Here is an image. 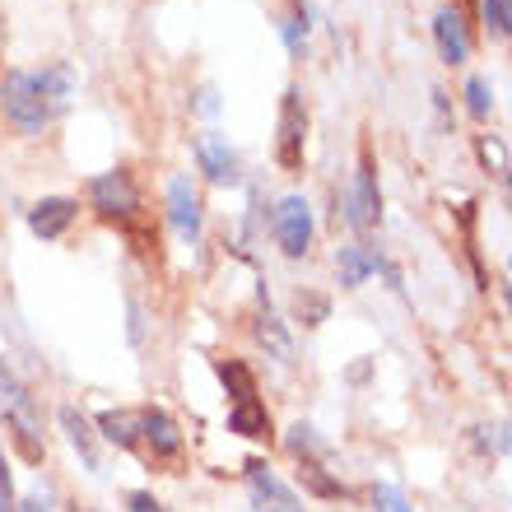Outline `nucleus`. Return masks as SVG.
Listing matches in <instances>:
<instances>
[{
    "label": "nucleus",
    "mask_w": 512,
    "mask_h": 512,
    "mask_svg": "<svg viewBox=\"0 0 512 512\" xmlns=\"http://www.w3.org/2000/svg\"><path fill=\"white\" fill-rule=\"evenodd\" d=\"M303 33H308V19H303V14H294V19L284 24V42H289V52H298V47H303Z\"/></svg>",
    "instance_id": "obj_27"
},
{
    "label": "nucleus",
    "mask_w": 512,
    "mask_h": 512,
    "mask_svg": "<svg viewBox=\"0 0 512 512\" xmlns=\"http://www.w3.org/2000/svg\"><path fill=\"white\" fill-rule=\"evenodd\" d=\"M126 336H131V345L145 340V312H140V303H131V326H126Z\"/></svg>",
    "instance_id": "obj_28"
},
{
    "label": "nucleus",
    "mask_w": 512,
    "mask_h": 512,
    "mask_svg": "<svg viewBox=\"0 0 512 512\" xmlns=\"http://www.w3.org/2000/svg\"><path fill=\"white\" fill-rule=\"evenodd\" d=\"M0 512H19V503H14V480H10V461H5V443H0Z\"/></svg>",
    "instance_id": "obj_25"
},
{
    "label": "nucleus",
    "mask_w": 512,
    "mask_h": 512,
    "mask_svg": "<svg viewBox=\"0 0 512 512\" xmlns=\"http://www.w3.org/2000/svg\"><path fill=\"white\" fill-rule=\"evenodd\" d=\"M135 415H140V443L149 447V457L154 461H177L182 457L187 438H182L177 419L168 415L163 405H145V410H135Z\"/></svg>",
    "instance_id": "obj_7"
},
{
    "label": "nucleus",
    "mask_w": 512,
    "mask_h": 512,
    "mask_svg": "<svg viewBox=\"0 0 512 512\" xmlns=\"http://www.w3.org/2000/svg\"><path fill=\"white\" fill-rule=\"evenodd\" d=\"M89 196H94L98 215L112 219V224H131V219L140 215V191H135V177L126 173V168L94 177V182H89Z\"/></svg>",
    "instance_id": "obj_3"
},
{
    "label": "nucleus",
    "mask_w": 512,
    "mask_h": 512,
    "mask_svg": "<svg viewBox=\"0 0 512 512\" xmlns=\"http://www.w3.org/2000/svg\"><path fill=\"white\" fill-rule=\"evenodd\" d=\"M373 512H410V499H405V489L391 485V480L373 485Z\"/></svg>",
    "instance_id": "obj_24"
},
{
    "label": "nucleus",
    "mask_w": 512,
    "mask_h": 512,
    "mask_svg": "<svg viewBox=\"0 0 512 512\" xmlns=\"http://www.w3.org/2000/svg\"><path fill=\"white\" fill-rule=\"evenodd\" d=\"M475 154H480V163H485L494 177H512L508 173V149H503L499 135H475Z\"/></svg>",
    "instance_id": "obj_22"
},
{
    "label": "nucleus",
    "mask_w": 512,
    "mask_h": 512,
    "mask_svg": "<svg viewBox=\"0 0 512 512\" xmlns=\"http://www.w3.org/2000/svg\"><path fill=\"white\" fill-rule=\"evenodd\" d=\"M303 145H308V108H303V94L289 89L280 103V140H275V159L284 173L303 168Z\"/></svg>",
    "instance_id": "obj_5"
},
{
    "label": "nucleus",
    "mask_w": 512,
    "mask_h": 512,
    "mask_svg": "<svg viewBox=\"0 0 512 512\" xmlns=\"http://www.w3.org/2000/svg\"><path fill=\"white\" fill-rule=\"evenodd\" d=\"M433 42H438V56L447 66H466L471 61V28H466V14L457 5H443L433 14Z\"/></svg>",
    "instance_id": "obj_9"
},
{
    "label": "nucleus",
    "mask_w": 512,
    "mask_h": 512,
    "mask_svg": "<svg viewBox=\"0 0 512 512\" xmlns=\"http://www.w3.org/2000/svg\"><path fill=\"white\" fill-rule=\"evenodd\" d=\"M298 480H303V485H308L317 499H345V494H350V489L340 485L336 475L326 471L322 461H298Z\"/></svg>",
    "instance_id": "obj_19"
},
{
    "label": "nucleus",
    "mask_w": 512,
    "mask_h": 512,
    "mask_svg": "<svg viewBox=\"0 0 512 512\" xmlns=\"http://www.w3.org/2000/svg\"><path fill=\"white\" fill-rule=\"evenodd\" d=\"M508 270H512V256H508Z\"/></svg>",
    "instance_id": "obj_30"
},
{
    "label": "nucleus",
    "mask_w": 512,
    "mask_h": 512,
    "mask_svg": "<svg viewBox=\"0 0 512 512\" xmlns=\"http://www.w3.org/2000/svg\"><path fill=\"white\" fill-rule=\"evenodd\" d=\"M256 340H261V345H266V350L275 354L280 364H294V345H289V331H284L280 317H275L270 308L256 317Z\"/></svg>",
    "instance_id": "obj_18"
},
{
    "label": "nucleus",
    "mask_w": 512,
    "mask_h": 512,
    "mask_svg": "<svg viewBox=\"0 0 512 512\" xmlns=\"http://www.w3.org/2000/svg\"><path fill=\"white\" fill-rule=\"evenodd\" d=\"M42 89V103L52 112H61L70 103V89H75V80H70V70L66 66H52V70H42V75H33Z\"/></svg>",
    "instance_id": "obj_20"
},
{
    "label": "nucleus",
    "mask_w": 512,
    "mask_h": 512,
    "mask_svg": "<svg viewBox=\"0 0 512 512\" xmlns=\"http://www.w3.org/2000/svg\"><path fill=\"white\" fill-rule=\"evenodd\" d=\"M466 108H471L475 122H489V112H494V89H489L485 75H471V80H466Z\"/></svg>",
    "instance_id": "obj_23"
},
{
    "label": "nucleus",
    "mask_w": 512,
    "mask_h": 512,
    "mask_svg": "<svg viewBox=\"0 0 512 512\" xmlns=\"http://www.w3.org/2000/svg\"><path fill=\"white\" fill-rule=\"evenodd\" d=\"M270 229H275V243H280V252L289 256V261H303V256L312 252V233H317L312 205L303 201V196H284V201L275 205V215H270Z\"/></svg>",
    "instance_id": "obj_2"
},
{
    "label": "nucleus",
    "mask_w": 512,
    "mask_h": 512,
    "mask_svg": "<svg viewBox=\"0 0 512 512\" xmlns=\"http://www.w3.org/2000/svg\"><path fill=\"white\" fill-rule=\"evenodd\" d=\"M0 108H5V117H10L14 126L24 135H38L42 126L52 122V108L42 103V89L33 75H24V70H14V75H5V84H0Z\"/></svg>",
    "instance_id": "obj_1"
},
{
    "label": "nucleus",
    "mask_w": 512,
    "mask_h": 512,
    "mask_svg": "<svg viewBox=\"0 0 512 512\" xmlns=\"http://www.w3.org/2000/svg\"><path fill=\"white\" fill-rule=\"evenodd\" d=\"M168 219L182 243H201V191L191 177H173L168 182Z\"/></svg>",
    "instance_id": "obj_8"
},
{
    "label": "nucleus",
    "mask_w": 512,
    "mask_h": 512,
    "mask_svg": "<svg viewBox=\"0 0 512 512\" xmlns=\"http://www.w3.org/2000/svg\"><path fill=\"white\" fill-rule=\"evenodd\" d=\"M75 215H80V205L70 201V196H42V201L28 210V229L38 233L42 243H56V238L75 224Z\"/></svg>",
    "instance_id": "obj_11"
},
{
    "label": "nucleus",
    "mask_w": 512,
    "mask_h": 512,
    "mask_svg": "<svg viewBox=\"0 0 512 512\" xmlns=\"http://www.w3.org/2000/svg\"><path fill=\"white\" fill-rule=\"evenodd\" d=\"M215 373H219V382H224V391L233 396V405L256 401V373L243 364V359H215Z\"/></svg>",
    "instance_id": "obj_16"
},
{
    "label": "nucleus",
    "mask_w": 512,
    "mask_h": 512,
    "mask_svg": "<svg viewBox=\"0 0 512 512\" xmlns=\"http://www.w3.org/2000/svg\"><path fill=\"white\" fill-rule=\"evenodd\" d=\"M284 447H289V457L294 461H322L326 457V438L312 424H289V433H284Z\"/></svg>",
    "instance_id": "obj_17"
},
{
    "label": "nucleus",
    "mask_w": 512,
    "mask_h": 512,
    "mask_svg": "<svg viewBox=\"0 0 512 512\" xmlns=\"http://www.w3.org/2000/svg\"><path fill=\"white\" fill-rule=\"evenodd\" d=\"M196 159H201V173L215 182V187H233L238 182V154L229 149V140L224 135H215V131H205V135H196Z\"/></svg>",
    "instance_id": "obj_10"
},
{
    "label": "nucleus",
    "mask_w": 512,
    "mask_h": 512,
    "mask_svg": "<svg viewBox=\"0 0 512 512\" xmlns=\"http://www.w3.org/2000/svg\"><path fill=\"white\" fill-rule=\"evenodd\" d=\"M480 19H485V33L494 42L512 38V0H480Z\"/></svg>",
    "instance_id": "obj_21"
},
{
    "label": "nucleus",
    "mask_w": 512,
    "mask_h": 512,
    "mask_svg": "<svg viewBox=\"0 0 512 512\" xmlns=\"http://www.w3.org/2000/svg\"><path fill=\"white\" fill-rule=\"evenodd\" d=\"M19 512H52V508H47V499H42V494H33V499L19 503Z\"/></svg>",
    "instance_id": "obj_29"
},
{
    "label": "nucleus",
    "mask_w": 512,
    "mask_h": 512,
    "mask_svg": "<svg viewBox=\"0 0 512 512\" xmlns=\"http://www.w3.org/2000/svg\"><path fill=\"white\" fill-rule=\"evenodd\" d=\"M56 419H61V429H66V443L75 447V457L84 461V471L89 475H98L103 471V457H98V433H94V424L75 410V405H61L56 410Z\"/></svg>",
    "instance_id": "obj_12"
},
{
    "label": "nucleus",
    "mask_w": 512,
    "mask_h": 512,
    "mask_svg": "<svg viewBox=\"0 0 512 512\" xmlns=\"http://www.w3.org/2000/svg\"><path fill=\"white\" fill-rule=\"evenodd\" d=\"M336 270H340V289H359L368 275H378V256L364 243H345L336 252Z\"/></svg>",
    "instance_id": "obj_15"
},
{
    "label": "nucleus",
    "mask_w": 512,
    "mask_h": 512,
    "mask_svg": "<svg viewBox=\"0 0 512 512\" xmlns=\"http://www.w3.org/2000/svg\"><path fill=\"white\" fill-rule=\"evenodd\" d=\"M345 219H350L359 233L378 229L382 219V191H378V168H373V159H359V168H354V182L350 191H345Z\"/></svg>",
    "instance_id": "obj_4"
},
{
    "label": "nucleus",
    "mask_w": 512,
    "mask_h": 512,
    "mask_svg": "<svg viewBox=\"0 0 512 512\" xmlns=\"http://www.w3.org/2000/svg\"><path fill=\"white\" fill-rule=\"evenodd\" d=\"M126 512H168V508H163V499H154L149 489H131V494H126Z\"/></svg>",
    "instance_id": "obj_26"
},
{
    "label": "nucleus",
    "mask_w": 512,
    "mask_h": 512,
    "mask_svg": "<svg viewBox=\"0 0 512 512\" xmlns=\"http://www.w3.org/2000/svg\"><path fill=\"white\" fill-rule=\"evenodd\" d=\"M229 433L247 438V443H270L275 438V424H270V410L261 405V396L229 405Z\"/></svg>",
    "instance_id": "obj_13"
},
{
    "label": "nucleus",
    "mask_w": 512,
    "mask_h": 512,
    "mask_svg": "<svg viewBox=\"0 0 512 512\" xmlns=\"http://www.w3.org/2000/svg\"><path fill=\"white\" fill-rule=\"evenodd\" d=\"M94 424L103 443L122 447V452H140V415L135 410H103Z\"/></svg>",
    "instance_id": "obj_14"
},
{
    "label": "nucleus",
    "mask_w": 512,
    "mask_h": 512,
    "mask_svg": "<svg viewBox=\"0 0 512 512\" xmlns=\"http://www.w3.org/2000/svg\"><path fill=\"white\" fill-rule=\"evenodd\" d=\"M247 485H252V512H308L294 485H284L266 461H247Z\"/></svg>",
    "instance_id": "obj_6"
}]
</instances>
